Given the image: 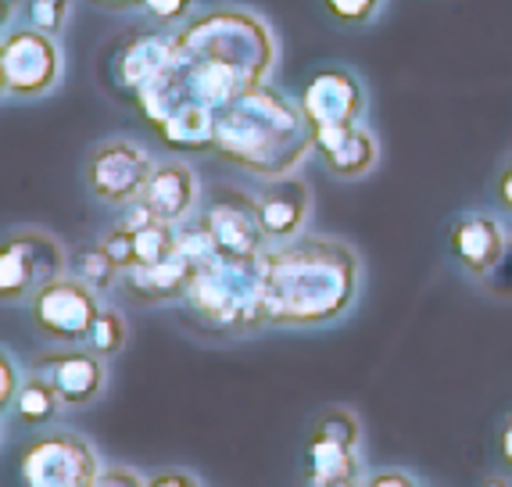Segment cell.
Instances as JSON below:
<instances>
[{"instance_id": "1", "label": "cell", "mask_w": 512, "mask_h": 487, "mask_svg": "<svg viewBox=\"0 0 512 487\" xmlns=\"http://www.w3.org/2000/svg\"><path fill=\"white\" fill-rule=\"evenodd\" d=\"M280 61L273 26L248 8H212L176 26V47L165 72L144 86L133 104L151 122L183 108L219 112L240 94L269 83Z\"/></svg>"}, {"instance_id": "2", "label": "cell", "mask_w": 512, "mask_h": 487, "mask_svg": "<svg viewBox=\"0 0 512 487\" xmlns=\"http://www.w3.org/2000/svg\"><path fill=\"white\" fill-rule=\"evenodd\" d=\"M262 265V312L269 326H323L341 319L359 294V255L333 237L269 244Z\"/></svg>"}, {"instance_id": "3", "label": "cell", "mask_w": 512, "mask_h": 487, "mask_svg": "<svg viewBox=\"0 0 512 487\" xmlns=\"http://www.w3.org/2000/svg\"><path fill=\"white\" fill-rule=\"evenodd\" d=\"M212 151L258 180H280L316 151V140L301 104L262 83L215 112Z\"/></svg>"}, {"instance_id": "4", "label": "cell", "mask_w": 512, "mask_h": 487, "mask_svg": "<svg viewBox=\"0 0 512 487\" xmlns=\"http://www.w3.org/2000/svg\"><path fill=\"white\" fill-rule=\"evenodd\" d=\"M183 301L215 334H251L265 323L262 265L258 258H208Z\"/></svg>"}, {"instance_id": "5", "label": "cell", "mask_w": 512, "mask_h": 487, "mask_svg": "<svg viewBox=\"0 0 512 487\" xmlns=\"http://www.w3.org/2000/svg\"><path fill=\"white\" fill-rule=\"evenodd\" d=\"M69 255L54 233L22 226L0 237V305H22L40 287L65 276Z\"/></svg>"}, {"instance_id": "6", "label": "cell", "mask_w": 512, "mask_h": 487, "mask_svg": "<svg viewBox=\"0 0 512 487\" xmlns=\"http://www.w3.org/2000/svg\"><path fill=\"white\" fill-rule=\"evenodd\" d=\"M97 477H101L97 452L86 437L69 430L36 437L18 455L22 487H94Z\"/></svg>"}, {"instance_id": "7", "label": "cell", "mask_w": 512, "mask_h": 487, "mask_svg": "<svg viewBox=\"0 0 512 487\" xmlns=\"http://www.w3.org/2000/svg\"><path fill=\"white\" fill-rule=\"evenodd\" d=\"M154 165L158 162H154L140 144H133V140H126V137H111V140H101L94 151L86 154L83 180H86V190H90L101 205L126 208V205H133V201H140Z\"/></svg>"}, {"instance_id": "8", "label": "cell", "mask_w": 512, "mask_h": 487, "mask_svg": "<svg viewBox=\"0 0 512 487\" xmlns=\"http://www.w3.org/2000/svg\"><path fill=\"white\" fill-rule=\"evenodd\" d=\"M101 298L94 287H86L76 276H58L47 287L29 298V316L33 326L47 341L58 344H86L90 326H94L97 312H101Z\"/></svg>"}, {"instance_id": "9", "label": "cell", "mask_w": 512, "mask_h": 487, "mask_svg": "<svg viewBox=\"0 0 512 487\" xmlns=\"http://www.w3.org/2000/svg\"><path fill=\"white\" fill-rule=\"evenodd\" d=\"M197 223L205 226L222 258H262V251L269 248V237L258 223L255 194H244L226 183L208 194Z\"/></svg>"}, {"instance_id": "10", "label": "cell", "mask_w": 512, "mask_h": 487, "mask_svg": "<svg viewBox=\"0 0 512 487\" xmlns=\"http://www.w3.org/2000/svg\"><path fill=\"white\" fill-rule=\"evenodd\" d=\"M4 47V69H8V94L18 101H36L51 94L61 83L65 58H61L58 36H47L33 26H15L0 40Z\"/></svg>"}, {"instance_id": "11", "label": "cell", "mask_w": 512, "mask_h": 487, "mask_svg": "<svg viewBox=\"0 0 512 487\" xmlns=\"http://www.w3.org/2000/svg\"><path fill=\"white\" fill-rule=\"evenodd\" d=\"M298 104L312 129L355 126V122H366L369 94H366V83L351 69H344V65H326V69L308 76Z\"/></svg>"}, {"instance_id": "12", "label": "cell", "mask_w": 512, "mask_h": 487, "mask_svg": "<svg viewBox=\"0 0 512 487\" xmlns=\"http://www.w3.org/2000/svg\"><path fill=\"white\" fill-rule=\"evenodd\" d=\"M172 47H176V29L169 26L137 29V33L122 36L119 47L111 51V86L133 101L144 86H151L165 72V65L172 61Z\"/></svg>"}, {"instance_id": "13", "label": "cell", "mask_w": 512, "mask_h": 487, "mask_svg": "<svg viewBox=\"0 0 512 487\" xmlns=\"http://www.w3.org/2000/svg\"><path fill=\"white\" fill-rule=\"evenodd\" d=\"M36 373H43L58 391L61 405L69 409H83V405H94L104 391V380H108V369L104 359L94 351L79 348V344H65L58 351H47V355H36L33 362Z\"/></svg>"}, {"instance_id": "14", "label": "cell", "mask_w": 512, "mask_h": 487, "mask_svg": "<svg viewBox=\"0 0 512 487\" xmlns=\"http://www.w3.org/2000/svg\"><path fill=\"white\" fill-rule=\"evenodd\" d=\"M312 140H316V154L323 158L326 172L337 180H362L380 162V140L373 137L366 122L312 129Z\"/></svg>"}, {"instance_id": "15", "label": "cell", "mask_w": 512, "mask_h": 487, "mask_svg": "<svg viewBox=\"0 0 512 487\" xmlns=\"http://www.w3.org/2000/svg\"><path fill=\"white\" fill-rule=\"evenodd\" d=\"M194 276H197V262L176 248V255L165 258L162 265H133L119 280L133 305H169V301L187 298Z\"/></svg>"}, {"instance_id": "16", "label": "cell", "mask_w": 512, "mask_h": 487, "mask_svg": "<svg viewBox=\"0 0 512 487\" xmlns=\"http://www.w3.org/2000/svg\"><path fill=\"white\" fill-rule=\"evenodd\" d=\"M255 205L258 223H262L269 244H280V240L298 237L301 226L308 223L312 190H308V183L294 180V176H280V180H269V187L262 194H255Z\"/></svg>"}, {"instance_id": "17", "label": "cell", "mask_w": 512, "mask_h": 487, "mask_svg": "<svg viewBox=\"0 0 512 487\" xmlns=\"http://www.w3.org/2000/svg\"><path fill=\"white\" fill-rule=\"evenodd\" d=\"M448 244L459 265L473 276H491L498 262L509 251V237H505L502 223L491 215H459L448 230Z\"/></svg>"}, {"instance_id": "18", "label": "cell", "mask_w": 512, "mask_h": 487, "mask_svg": "<svg viewBox=\"0 0 512 487\" xmlns=\"http://www.w3.org/2000/svg\"><path fill=\"white\" fill-rule=\"evenodd\" d=\"M140 201H144L154 219H162V223H172V226L187 223L190 215H194L197 201H201V187H197L194 169L183 162L154 165Z\"/></svg>"}, {"instance_id": "19", "label": "cell", "mask_w": 512, "mask_h": 487, "mask_svg": "<svg viewBox=\"0 0 512 487\" xmlns=\"http://www.w3.org/2000/svg\"><path fill=\"white\" fill-rule=\"evenodd\" d=\"M359 480V455L333 437L308 434V487H330Z\"/></svg>"}, {"instance_id": "20", "label": "cell", "mask_w": 512, "mask_h": 487, "mask_svg": "<svg viewBox=\"0 0 512 487\" xmlns=\"http://www.w3.org/2000/svg\"><path fill=\"white\" fill-rule=\"evenodd\" d=\"M61 409V398L54 391V384L47 380L43 373H29L22 384H18V394H15V412L18 419L26 423V427H43V423H51Z\"/></svg>"}, {"instance_id": "21", "label": "cell", "mask_w": 512, "mask_h": 487, "mask_svg": "<svg viewBox=\"0 0 512 487\" xmlns=\"http://www.w3.org/2000/svg\"><path fill=\"white\" fill-rule=\"evenodd\" d=\"M180 248V230L162 219H151V223L137 226L133 230V251H137V265H162L165 258L176 255Z\"/></svg>"}, {"instance_id": "22", "label": "cell", "mask_w": 512, "mask_h": 487, "mask_svg": "<svg viewBox=\"0 0 512 487\" xmlns=\"http://www.w3.org/2000/svg\"><path fill=\"white\" fill-rule=\"evenodd\" d=\"M72 265V276L76 280H83L86 287H94L97 294L101 291H111L115 283H119V269H115V262H111L108 255H104L101 244H86V248H79L76 255L69 258Z\"/></svg>"}, {"instance_id": "23", "label": "cell", "mask_w": 512, "mask_h": 487, "mask_svg": "<svg viewBox=\"0 0 512 487\" xmlns=\"http://www.w3.org/2000/svg\"><path fill=\"white\" fill-rule=\"evenodd\" d=\"M126 344H129L126 316H122V312H115V308H101V312H97V319H94V326H90L86 348L108 362V359H115V355H119Z\"/></svg>"}, {"instance_id": "24", "label": "cell", "mask_w": 512, "mask_h": 487, "mask_svg": "<svg viewBox=\"0 0 512 487\" xmlns=\"http://www.w3.org/2000/svg\"><path fill=\"white\" fill-rule=\"evenodd\" d=\"M22 11H26V26L40 29L47 36H58L61 29L69 26L72 0H26Z\"/></svg>"}, {"instance_id": "25", "label": "cell", "mask_w": 512, "mask_h": 487, "mask_svg": "<svg viewBox=\"0 0 512 487\" xmlns=\"http://www.w3.org/2000/svg\"><path fill=\"white\" fill-rule=\"evenodd\" d=\"M312 434L333 437V441H341V445H351V448H359V441H362V427H359V419H355V412L341 409V405L326 409L323 416L312 423Z\"/></svg>"}, {"instance_id": "26", "label": "cell", "mask_w": 512, "mask_h": 487, "mask_svg": "<svg viewBox=\"0 0 512 487\" xmlns=\"http://www.w3.org/2000/svg\"><path fill=\"white\" fill-rule=\"evenodd\" d=\"M323 8L330 18H337L341 26H369L380 11H384V0H323Z\"/></svg>"}, {"instance_id": "27", "label": "cell", "mask_w": 512, "mask_h": 487, "mask_svg": "<svg viewBox=\"0 0 512 487\" xmlns=\"http://www.w3.org/2000/svg\"><path fill=\"white\" fill-rule=\"evenodd\" d=\"M104 248V255L115 262V269L119 273H126V269H133L137 265V251H133V230L129 226H122V223H115L108 233H101V240H97Z\"/></svg>"}, {"instance_id": "28", "label": "cell", "mask_w": 512, "mask_h": 487, "mask_svg": "<svg viewBox=\"0 0 512 487\" xmlns=\"http://www.w3.org/2000/svg\"><path fill=\"white\" fill-rule=\"evenodd\" d=\"M194 4L197 0H140V11L158 26H183L194 18Z\"/></svg>"}, {"instance_id": "29", "label": "cell", "mask_w": 512, "mask_h": 487, "mask_svg": "<svg viewBox=\"0 0 512 487\" xmlns=\"http://www.w3.org/2000/svg\"><path fill=\"white\" fill-rule=\"evenodd\" d=\"M15 394H18V369H15V359H11L8 351L0 348V412L15 405Z\"/></svg>"}, {"instance_id": "30", "label": "cell", "mask_w": 512, "mask_h": 487, "mask_svg": "<svg viewBox=\"0 0 512 487\" xmlns=\"http://www.w3.org/2000/svg\"><path fill=\"white\" fill-rule=\"evenodd\" d=\"M94 487H144V480H140L133 470L115 466V470H101V477L94 480Z\"/></svg>"}, {"instance_id": "31", "label": "cell", "mask_w": 512, "mask_h": 487, "mask_svg": "<svg viewBox=\"0 0 512 487\" xmlns=\"http://www.w3.org/2000/svg\"><path fill=\"white\" fill-rule=\"evenodd\" d=\"M144 487H201V484L183 470H162V473H154Z\"/></svg>"}, {"instance_id": "32", "label": "cell", "mask_w": 512, "mask_h": 487, "mask_svg": "<svg viewBox=\"0 0 512 487\" xmlns=\"http://www.w3.org/2000/svg\"><path fill=\"white\" fill-rule=\"evenodd\" d=\"M495 197L498 205L505 208V212L512 215V158L502 165V172H498V183H495Z\"/></svg>"}, {"instance_id": "33", "label": "cell", "mask_w": 512, "mask_h": 487, "mask_svg": "<svg viewBox=\"0 0 512 487\" xmlns=\"http://www.w3.org/2000/svg\"><path fill=\"white\" fill-rule=\"evenodd\" d=\"M22 4H26V0H0V36L11 29V22H15V15H18Z\"/></svg>"}, {"instance_id": "34", "label": "cell", "mask_w": 512, "mask_h": 487, "mask_svg": "<svg viewBox=\"0 0 512 487\" xmlns=\"http://www.w3.org/2000/svg\"><path fill=\"white\" fill-rule=\"evenodd\" d=\"M94 8L104 11H129V8H140V0H90Z\"/></svg>"}, {"instance_id": "35", "label": "cell", "mask_w": 512, "mask_h": 487, "mask_svg": "<svg viewBox=\"0 0 512 487\" xmlns=\"http://www.w3.org/2000/svg\"><path fill=\"white\" fill-rule=\"evenodd\" d=\"M0 97H8V69H4V47H0Z\"/></svg>"}, {"instance_id": "36", "label": "cell", "mask_w": 512, "mask_h": 487, "mask_svg": "<svg viewBox=\"0 0 512 487\" xmlns=\"http://www.w3.org/2000/svg\"><path fill=\"white\" fill-rule=\"evenodd\" d=\"M505 455L512 459V419H509V427H505Z\"/></svg>"}, {"instance_id": "37", "label": "cell", "mask_w": 512, "mask_h": 487, "mask_svg": "<svg viewBox=\"0 0 512 487\" xmlns=\"http://www.w3.org/2000/svg\"><path fill=\"white\" fill-rule=\"evenodd\" d=\"M330 487H362L359 480H344V484H330Z\"/></svg>"}, {"instance_id": "38", "label": "cell", "mask_w": 512, "mask_h": 487, "mask_svg": "<svg viewBox=\"0 0 512 487\" xmlns=\"http://www.w3.org/2000/svg\"><path fill=\"white\" fill-rule=\"evenodd\" d=\"M484 487H509V484H505V480H487Z\"/></svg>"}]
</instances>
